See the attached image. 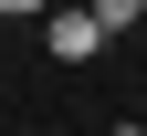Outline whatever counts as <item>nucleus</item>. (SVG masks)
Here are the masks:
<instances>
[{
  "mask_svg": "<svg viewBox=\"0 0 147 136\" xmlns=\"http://www.w3.org/2000/svg\"><path fill=\"white\" fill-rule=\"evenodd\" d=\"M42 42H53V63H95L116 31H105V11L84 0V11H42Z\"/></svg>",
  "mask_w": 147,
  "mask_h": 136,
  "instance_id": "obj_1",
  "label": "nucleus"
},
{
  "mask_svg": "<svg viewBox=\"0 0 147 136\" xmlns=\"http://www.w3.org/2000/svg\"><path fill=\"white\" fill-rule=\"evenodd\" d=\"M95 11H105V31H137L147 21V0H95Z\"/></svg>",
  "mask_w": 147,
  "mask_h": 136,
  "instance_id": "obj_2",
  "label": "nucleus"
},
{
  "mask_svg": "<svg viewBox=\"0 0 147 136\" xmlns=\"http://www.w3.org/2000/svg\"><path fill=\"white\" fill-rule=\"evenodd\" d=\"M42 11H53V0H0V21H42Z\"/></svg>",
  "mask_w": 147,
  "mask_h": 136,
  "instance_id": "obj_3",
  "label": "nucleus"
}]
</instances>
